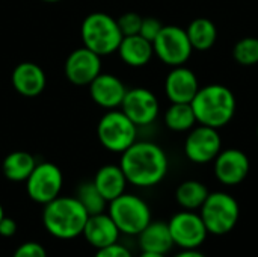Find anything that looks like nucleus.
I'll return each mask as SVG.
<instances>
[{
  "label": "nucleus",
  "instance_id": "nucleus-2",
  "mask_svg": "<svg viewBox=\"0 0 258 257\" xmlns=\"http://www.w3.org/2000/svg\"><path fill=\"white\" fill-rule=\"evenodd\" d=\"M190 105L200 124L218 130L234 118L237 109L234 92L221 83L200 86Z\"/></svg>",
  "mask_w": 258,
  "mask_h": 257
},
{
  "label": "nucleus",
  "instance_id": "nucleus-21",
  "mask_svg": "<svg viewBox=\"0 0 258 257\" xmlns=\"http://www.w3.org/2000/svg\"><path fill=\"white\" fill-rule=\"evenodd\" d=\"M92 182L97 186V189L100 191V194L107 200V203L115 200L121 194H124L127 183H128L121 167L113 165V164L101 167L95 173Z\"/></svg>",
  "mask_w": 258,
  "mask_h": 257
},
{
  "label": "nucleus",
  "instance_id": "nucleus-26",
  "mask_svg": "<svg viewBox=\"0 0 258 257\" xmlns=\"http://www.w3.org/2000/svg\"><path fill=\"white\" fill-rule=\"evenodd\" d=\"M76 198L80 201V204L86 209V212L89 215L106 212V208L109 204L107 200L100 194V191L97 189L94 182H83V183H80L79 188H77Z\"/></svg>",
  "mask_w": 258,
  "mask_h": 257
},
{
  "label": "nucleus",
  "instance_id": "nucleus-9",
  "mask_svg": "<svg viewBox=\"0 0 258 257\" xmlns=\"http://www.w3.org/2000/svg\"><path fill=\"white\" fill-rule=\"evenodd\" d=\"M63 186V174L60 168L51 162L36 164L26 180V191L30 200L38 204H47L60 195Z\"/></svg>",
  "mask_w": 258,
  "mask_h": 257
},
{
  "label": "nucleus",
  "instance_id": "nucleus-3",
  "mask_svg": "<svg viewBox=\"0 0 258 257\" xmlns=\"http://www.w3.org/2000/svg\"><path fill=\"white\" fill-rule=\"evenodd\" d=\"M88 217L89 214L76 197L59 195L44 204L42 224L53 238L70 241L82 236Z\"/></svg>",
  "mask_w": 258,
  "mask_h": 257
},
{
  "label": "nucleus",
  "instance_id": "nucleus-33",
  "mask_svg": "<svg viewBox=\"0 0 258 257\" xmlns=\"http://www.w3.org/2000/svg\"><path fill=\"white\" fill-rule=\"evenodd\" d=\"M174 257H207L204 253H201L198 248L197 250H181L180 253H177Z\"/></svg>",
  "mask_w": 258,
  "mask_h": 257
},
{
  "label": "nucleus",
  "instance_id": "nucleus-24",
  "mask_svg": "<svg viewBox=\"0 0 258 257\" xmlns=\"http://www.w3.org/2000/svg\"><path fill=\"white\" fill-rule=\"evenodd\" d=\"M209 194L204 183L198 180H184L175 189V200L184 211H200Z\"/></svg>",
  "mask_w": 258,
  "mask_h": 257
},
{
  "label": "nucleus",
  "instance_id": "nucleus-13",
  "mask_svg": "<svg viewBox=\"0 0 258 257\" xmlns=\"http://www.w3.org/2000/svg\"><path fill=\"white\" fill-rule=\"evenodd\" d=\"M216 179L225 186L240 185L249 174L251 162L245 151L239 148H225L213 161Z\"/></svg>",
  "mask_w": 258,
  "mask_h": 257
},
{
  "label": "nucleus",
  "instance_id": "nucleus-37",
  "mask_svg": "<svg viewBox=\"0 0 258 257\" xmlns=\"http://www.w3.org/2000/svg\"><path fill=\"white\" fill-rule=\"evenodd\" d=\"M257 138H258V126H257Z\"/></svg>",
  "mask_w": 258,
  "mask_h": 257
},
{
  "label": "nucleus",
  "instance_id": "nucleus-29",
  "mask_svg": "<svg viewBox=\"0 0 258 257\" xmlns=\"http://www.w3.org/2000/svg\"><path fill=\"white\" fill-rule=\"evenodd\" d=\"M162 29H163V24L160 23V20H157L154 17H145V18H142L139 35L144 36L145 39H148L150 42H153L157 38V35L160 33Z\"/></svg>",
  "mask_w": 258,
  "mask_h": 257
},
{
  "label": "nucleus",
  "instance_id": "nucleus-22",
  "mask_svg": "<svg viewBox=\"0 0 258 257\" xmlns=\"http://www.w3.org/2000/svg\"><path fill=\"white\" fill-rule=\"evenodd\" d=\"M186 33L189 36L194 50H200V52L210 50L218 39L216 24L206 17H198L192 20L186 29Z\"/></svg>",
  "mask_w": 258,
  "mask_h": 257
},
{
  "label": "nucleus",
  "instance_id": "nucleus-1",
  "mask_svg": "<svg viewBox=\"0 0 258 257\" xmlns=\"http://www.w3.org/2000/svg\"><path fill=\"white\" fill-rule=\"evenodd\" d=\"M119 167L130 185L151 188L166 177L169 162L160 145L150 141H136L121 153Z\"/></svg>",
  "mask_w": 258,
  "mask_h": 257
},
{
  "label": "nucleus",
  "instance_id": "nucleus-7",
  "mask_svg": "<svg viewBox=\"0 0 258 257\" xmlns=\"http://www.w3.org/2000/svg\"><path fill=\"white\" fill-rule=\"evenodd\" d=\"M97 136L106 150L122 153L136 142L138 126L121 109H110L100 118L97 124Z\"/></svg>",
  "mask_w": 258,
  "mask_h": 257
},
{
  "label": "nucleus",
  "instance_id": "nucleus-32",
  "mask_svg": "<svg viewBox=\"0 0 258 257\" xmlns=\"http://www.w3.org/2000/svg\"><path fill=\"white\" fill-rule=\"evenodd\" d=\"M15 233H17V223L9 217H3L0 221V236L12 238Z\"/></svg>",
  "mask_w": 258,
  "mask_h": 257
},
{
  "label": "nucleus",
  "instance_id": "nucleus-34",
  "mask_svg": "<svg viewBox=\"0 0 258 257\" xmlns=\"http://www.w3.org/2000/svg\"><path fill=\"white\" fill-rule=\"evenodd\" d=\"M139 257H166V254H162V253H151V251H141Z\"/></svg>",
  "mask_w": 258,
  "mask_h": 257
},
{
  "label": "nucleus",
  "instance_id": "nucleus-11",
  "mask_svg": "<svg viewBox=\"0 0 258 257\" xmlns=\"http://www.w3.org/2000/svg\"><path fill=\"white\" fill-rule=\"evenodd\" d=\"M222 150V138L218 129L203 126L194 127L189 130L184 141V155L186 158L198 165L210 164Z\"/></svg>",
  "mask_w": 258,
  "mask_h": 257
},
{
  "label": "nucleus",
  "instance_id": "nucleus-30",
  "mask_svg": "<svg viewBox=\"0 0 258 257\" xmlns=\"http://www.w3.org/2000/svg\"><path fill=\"white\" fill-rule=\"evenodd\" d=\"M12 257H47V251L39 242L27 241L15 248Z\"/></svg>",
  "mask_w": 258,
  "mask_h": 257
},
{
  "label": "nucleus",
  "instance_id": "nucleus-36",
  "mask_svg": "<svg viewBox=\"0 0 258 257\" xmlns=\"http://www.w3.org/2000/svg\"><path fill=\"white\" fill-rule=\"evenodd\" d=\"M42 2H47V3H56V2H60V0H42Z\"/></svg>",
  "mask_w": 258,
  "mask_h": 257
},
{
  "label": "nucleus",
  "instance_id": "nucleus-16",
  "mask_svg": "<svg viewBox=\"0 0 258 257\" xmlns=\"http://www.w3.org/2000/svg\"><path fill=\"white\" fill-rule=\"evenodd\" d=\"M200 89L197 74L184 67H172L165 79V94L171 103H190Z\"/></svg>",
  "mask_w": 258,
  "mask_h": 257
},
{
  "label": "nucleus",
  "instance_id": "nucleus-6",
  "mask_svg": "<svg viewBox=\"0 0 258 257\" xmlns=\"http://www.w3.org/2000/svg\"><path fill=\"white\" fill-rule=\"evenodd\" d=\"M209 235L222 236L230 233L239 223L240 206L237 200L224 191L210 192L200 209Z\"/></svg>",
  "mask_w": 258,
  "mask_h": 257
},
{
  "label": "nucleus",
  "instance_id": "nucleus-31",
  "mask_svg": "<svg viewBox=\"0 0 258 257\" xmlns=\"http://www.w3.org/2000/svg\"><path fill=\"white\" fill-rule=\"evenodd\" d=\"M94 257H133V254L127 247L116 242V244H112L109 247L97 250Z\"/></svg>",
  "mask_w": 258,
  "mask_h": 257
},
{
  "label": "nucleus",
  "instance_id": "nucleus-20",
  "mask_svg": "<svg viewBox=\"0 0 258 257\" xmlns=\"http://www.w3.org/2000/svg\"><path fill=\"white\" fill-rule=\"evenodd\" d=\"M138 244H139L141 251L168 254L174 247V241H172L168 223L151 221L138 235Z\"/></svg>",
  "mask_w": 258,
  "mask_h": 257
},
{
  "label": "nucleus",
  "instance_id": "nucleus-23",
  "mask_svg": "<svg viewBox=\"0 0 258 257\" xmlns=\"http://www.w3.org/2000/svg\"><path fill=\"white\" fill-rule=\"evenodd\" d=\"M35 167V158L30 153L21 150L9 153L2 164L3 174L11 182H26Z\"/></svg>",
  "mask_w": 258,
  "mask_h": 257
},
{
  "label": "nucleus",
  "instance_id": "nucleus-5",
  "mask_svg": "<svg viewBox=\"0 0 258 257\" xmlns=\"http://www.w3.org/2000/svg\"><path fill=\"white\" fill-rule=\"evenodd\" d=\"M107 214L122 235L138 236L151 221V209L148 203L135 194H121L109 201Z\"/></svg>",
  "mask_w": 258,
  "mask_h": 257
},
{
  "label": "nucleus",
  "instance_id": "nucleus-17",
  "mask_svg": "<svg viewBox=\"0 0 258 257\" xmlns=\"http://www.w3.org/2000/svg\"><path fill=\"white\" fill-rule=\"evenodd\" d=\"M119 235L121 232L118 230L116 224L113 223V220L110 218L107 212L89 215L85 224L83 233H82V236H85L88 244L94 247L95 250L116 244L119 239Z\"/></svg>",
  "mask_w": 258,
  "mask_h": 257
},
{
  "label": "nucleus",
  "instance_id": "nucleus-35",
  "mask_svg": "<svg viewBox=\"0 0 258 257\" xmlns=\"http://www.w3.org/2000/svg\"><path fill=\"white\" fill-rule=\"evenodd\" d=\"M5 217V211H3V206L0 204V221H2V218Z\"/></svg>",
  "mask_w": 258,
  "mask_h": 257
},
{
  "label": "nucleus",
  "instance_id": "nucleus-27",
  "mask_svg": "<svg viewBox=\"0 0 258 257\" xmlns=\"http://www.w3.org/2000/svg\"><path fill=\"white\" fill-rule=\"evenodd\" d=\"M233 58L243 67H252L258 64V38L245 36L239 39L233 47Z\"/></svg>",
  "mask_w": 258,
  "mask_h": 257
},
{
  "label": "nucleus",
  "instance_id": "nucleus-15",
  "mask_svg": "<svg viewBox=\"0 0 258 257\" xmlns=\"http://www.w3.org/2000/svg\"><path fill=\"white\" fill-rule=\"evenodd\" d=\"M88 86L92 101L109 111L118 109L127 92L124 82L110 73H100Z\"/></svg>",
  "mask_w": 258,
  "mask_h": 257
},
{
  "label": "nucleus",
  "instance_id": "nucleus-8",
  "mask_svg": "<svg viewBox=\"0 0 258 257\" xmlns=\"http://www.w3.org/2000/svg\"><path fill=\"white\" fill-rule=\"evenodd\" d=\"M153 48L154 55L169 67L184 65L194 53L186 29L174 24L163 26L157 38L153 41Z\"/></svg>",
  "mask_w": 258,
  "mask_h": 257
},
{
  "label": "nucleus",
  "instance_id": "nucleus-18",
  "mask_svg": "<svg viewBox=\"0 0 258 257\" xmlns=\"http://www.w3.org/2000/svg\"><path fill=\"white\" fill-rule=\"evenodd\" d=\"M14 89L24 97L39 95L47 83L44 70L35 62H20L11 74Z\"/></svg>",
  "mask_w": 258,
  "mask_h": 257
},
{
  "label": "nucleus",
  "instance_id": "nucleus-19",
  "mask_svg": "<svg viewBox=\"0 0 258 257\" xmlns=\"http://www.w3.org/2000/svg\"><path fill=\"white\" fill-rule=\"evenodd\" d=\"M116 52H118L121 61L125 65L133 67V68L145 67L154 56L153 42H150L139 33L122 36Z\"/></svg>",
  "mask_w": 258,
  "mask_h": 257
},
{
  "label": "nucleus",
  "instance_id": "nucleus-28",
  "mask_svg": "<svg viewBox=\"0 0 258 257\" xmlns=\"http://www.w3.org/2000/svg\"><path fill=\"white\" fill-rule=\"evenodd\" d=\"M142 18L138 12H125L122 14L119 18H116L118 27L122 33V36H128V35H138L141 24H142Z\"/></svg>",
  "mask_w": 258,
  "mask_h": 257
},
{
  "label": "nucleus",
  "instance_id": "nucleus-10",
  "mask_svg": "<svg viewBox=\"0 0 258 257\" xmlns=\"http://www.w3.org/2000/svg\"><path fill=\"white\" fill-rule=\"evenodd\" d=\"M174 245L181 250H197L207 239L206 224L197 211H181L177 212L168 223Z\"/></svg>",
  "mask_w": 258,
  "mask_h": 257
},
{
  "label": "nucleus",
  "instance_id": "nucleus-14",
  "mask_svg": "<svg viewBox=\"0 0 258 257\" xmlns=\"http://www.w3.org/2000/svg\"><path fill=\"white\" fill-rule=\"evenodd\" d=\"M101 73V56L92 50L79 47L65 61V76L76 86H88Z\"/></svg>",
  "mask_w": 258,
  "mask_h": 257
},
{
  "label": "nucleus",
  "instance_id": "nucleus-12",
  "mask_svg": "<svg viewBox=\"0 0 258 257\" xmlns=\"http://www.w3.org/2000/svg\"><path fill=\"white\" fill-rule=\"evenodd\" d=\"M119 108L138 127H145L154 123L160 111L156 94L141 86L127 89Z\"/></svg>",
  "mask_w": 258,
  "mask_h": 257
},
{
  "label": "nucleus",
  "instance_id": "nucleus-25",
  "mask_svg": "<svg viewBox=\"0 0 258 257\" xmlns=\"http://www.w3.org/2000/svg\"><path fill=\"white\" fill-rule=\"evenodd\" d=\"M163 118L166 127L172 132H189L198 123L190 103H171Z\"/></svg>",
  "mask_w": 258,
  "mask_h": 257
},
{
  "label": "nucleus",
  "instance_id": "nucleus-4",
  "mask_svg": "<svg viewBox=\"0 0 258 257\" xmlns=\"http://www.w3.org/2000/svg\"><path fill=\"white\" fill-rule=\"evenodd\" d=\"M80 35L83 45L100 56L115 53L122 39L116 20L106 12L86 15L80 27Z\"/></svg>",
  "mask_w": 258,
  "mask_h": 257
}]
</instances>
